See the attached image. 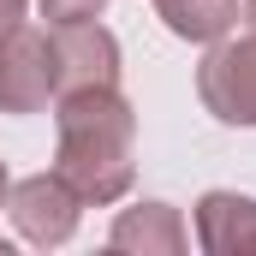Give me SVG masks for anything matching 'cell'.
Returning <instances> with one entry per match:
<instances>
[{"instance_id":"obj_8","label":"cell","mask_w":256,"mask_h":256,"mask_svg":"<svg viewBox=\"0 0 256 256\" xmlns=\"http://www.w3.org/2000/svg\"><path fill=\"white\" fill-rule=\"evenodd\" d=\"M149 6L179 42H202V48L238 24V0H149Z\"/></svg>"},{"instance_id":"obj_3","label":"cell","mask_w":256,"mask_h":256,"mask_svg":"<svg viewBox=\"0 0 256 256\" xmlns=\"http://www.w3.org/2000/svg\"><path fill=\"white\" fill-rule=\"evenodd\" d=\"M54 42L30 18L0 30V114H48L54 108Z\"/></svg>"},{"instance_id":"obj_13","label":"cell","mask_w":256,"mask_h":256,"mask_svg":"<svg viewBox=\"0 0 256 256\" xmlns=\"http://www.w3.org/2000/svg\"><path fill=\"white\" fill-rule=\"evenodd\" d=\"M0 256H12V244H6V238H0Z\"/></svg>"},{"instance_id":"obj_11","label":"cell","mask_w":256,"mask_h":256,"mask_svg":"<svg viewBox=\"0 0 256 256\" xmlns=\"http://www.w3.org/2000/svg\"><path fill=\"white\" fill-rule=\"evenodd\" d=\"M238 24H244V30H256V0H244V6H238Z\"/></svg>"},{"instance_id":"obj_1","label":"cell","mask_w":256,"mask_h":256,"mask_svg":"<svg viewBox=\"0 0 256 256\" xmlns=\"http://www.w3.org/2000/svg\"><path fill=\"white\" fill-rule=\"evenodd\" d=\"M54 173L96 208L137 185V114L120 84L54 96Z\"/></svg>"},{"instance_id":"obj_9","label":"cell","mask_w":256,"mask_h":256,"mask_svg":"<svg viewBox=\"0 0 256 256\" xmlns=\"http://www.w3.org/2000/svg\"><path fill=\"white\" fill-rule=\"evenodd\" d=\"M48 24H84V18H102L108 0H36Z\"/></svg>"},{"instance_id":"obj_4","label":"cell","mask_w":256,"mask_h":256,"mask_svg":"<svg viewBox=\"0 0 256 256\" xmlns=\"http://www.w3.org/2000/svg\"><path fill=\"white\" fill-rule=\"evenodd\" d=\"M6 214H12V226H18L24 244H36V250H60L66 238L78 232L84 196H78L60 173L48 167V173H30V179H12Z\"/></svg>"},{"instance_id":"obj_7","label":"cell","mask_w":256,"mask_h":256,"mask_svg":"<svg viewBox=\"0 0 256 256\" xmlns=\"http://www.w3.org/2000/svg\"><path fill=\"white\" fill-rule=\"evenodd\" d=\"M196 244L208 256H256V196L202 191L196 196Z\"/></svg>"},{"instance_id":"obj_5","label":"cell","mask_w":256,"mask_h":256,"mask_svg":"<svg viewBox=\"0 0 256 256\" xmlns=\"http://www.w3.org/2000/svg\"><path fill=\"white\" fill-rule=\"evenodd\" d=\"M54 96H72V90H114L120 84V36L96 18L84 24H54Z\"/></svg>"},{"instance_id":"obj_12","label":"cell","mask_w":256,"mask_h":256,"mask_svg":"<svg viewBox=\"0 0 256 256\" xmlns=\"http://www.w3.org/2000/svg\"><path fill=\"white\" fill-rule=\"evenodd\" d=\"M6 196H12V173H6V161H0V208H6Z\"/></svg>"},{"instance_id":"obj_2","label":"cell","mask_w":256,"mask_h":256,"mask_svg":"<svg viewBox=\"0 0 256 256\" xmlns=\"http://www.w3.org/2000/svg\"><path fill=\"white\" fill-rule=\"evenodd\" d=\"M196 96L220 126H250L256 131V30H226L220 42H208V54L196 66Z\"/></svg>"},{"instance_id":"obj_6","label":"cell","mask_w":256,"mask_h":256,"mask_svg":"<svg viewBox=\"0 0 256 256\" xmlns=\"http://www.w3.org/2000/svg\"><path fill=\"white\" fill-rule=\"evenodd\" d=\"M108 244L114 250H131V256H185L191 232H185V214L173 202H131V208L114 214Z\"/></svg>"},{"instance_id":"obj_10","label":"cell","mask_w":256,"mask_h":256,"mask_svg":"<svg viewBox=\"0 0 256 256\" xmlns=\"http://www.w3.org/2000/svg\"><path fill=\"white\" fill-rule=\"evenodd\" d=\"M24 12H30V0H0V30L24 24Z\"/></svg>"}]
</instances>
